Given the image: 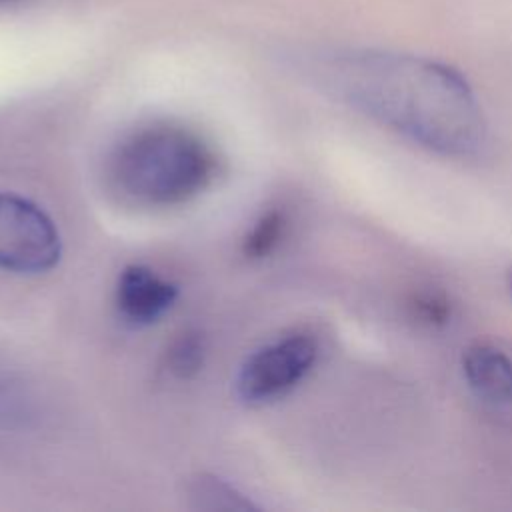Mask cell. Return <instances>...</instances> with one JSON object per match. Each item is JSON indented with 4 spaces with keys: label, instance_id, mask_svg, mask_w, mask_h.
I'll return each mask as SVG.
<instances>
[{
    "label": "cell",
    "instance_id": "cell-4",
    "mask_svg": "<svg viewBox=\"0 0 512 512\" xmlns=\"http://www.w3.org/2000/svg\"><path fill=\"white\" fill-rule=\"evenodd\" d=\"M318 344L308 334H290L256 350L238 374V394L248 404L286 396L312 370Z\"/></svg>",
    "mask_w": 512,
    "mask_h": 512
},
{
    "label": "cell",
    "instance_id": "cell-11",
    "mask_svg": "<svg viewBox=\"0 0 512 512\" xmlns=\"http://www.w3.org/2000/svg\"><path fill=\"white\" fill-rule=\"evenodd\" d=\"M0 2H12V0H0Z\"/></svg>",
    "mask_w": 512,
    "mask_h": 512
},
{
    "label": "cell",
    "instance_id": "cell-5",
    "mask_svg": "<svg viewBox=\"0 0 512 512\" xmlns=\"http://www.w3.org/2000/svg\"><path fill=\"white\" fill-rule=\"evenodd\" d=\"M178 288L146 266L122 270L116 286V304L124 320L134 326L156 322L176 300Z\"/></svg>",
    "mask_w": 512,
    "mask_h": 512
},
{
    "label": "cell",
    "instance_id": "cell-3",
    "mask_svg": "<svg viewBox=\"0 0 512 512\" xmlns=\"http://www.w3.org/2000/svg\"><path fill=\"white\" fill-rule=\"evenodd\" d=\"M60 258V236L50 216L34 202L0 194V268L44 272Z\"/></svg>",
    "mask_w": 512,
    "mask_h": 512
},
{
    "label": "cell",
    "instance_id": "cell-8",
    "mask_svg": "<svg viewBox=\"0 0 512 512\" xmlns=\"http://www.w3.org/2000/svg\"><path fill=\"white\" fill-rule=\"evenodd\" d=\"M286 228V220L284 214L278 210H272L268 214H264L256 226L252 228V232L248 234L246 242H244V252L250 258H262L268 252H272L276 248V244L280 242L282 234Z\"/></svg>",
    "mask_w": 512,
    "mask_h": 512
},
{
    "label": "cell",
    "instance_id": "cell-7",
    "mask_svg": "<svg viewBox=\"0 0 512 512\" xmlns=\"http://www.w3.org/2000/svg\"><path fill=\"white\" fill-rule=\"evenodd\" d=\"M408 306L412 318L426 328H444L454 314L450 298L436 290H420L412 294Z\"/></svg>",
    "mask_w": 512,
    "mask_h": 512
},
{
    "label": "cell",
    "instance_id": "cell-6",
    "mask_svg": "<svg viewBox=\"0 0 512 512\" xmlns=\"http://www.w3.org/2000/svg\"><path fill=\"white\" fill-rule=\"evenodd\" d=\"M462 376L470 392L490 404H512V358L490 342H476L462 354Z\"/></svg>",
    "mask_w": 512,
    "mask_h": 512
},
{
    "label": "cell",
    "instance_id": "cell-1",
    "mask_svg": "<svg viewBox=\"0 0 512 512\" xmlns=\"http://www.w3.org/2000/svg\"><path fill=\"white\" fill-rule=\"evenodd\" d=\"M320 78L336 98L446 158H476L488 144V124L476 92L450 64L380 48L334 52Z\"/></svg>",
    "mask_w": 512,
    "mask_h": 512
},
{
    "label": "cell",
    "instance_id": "cell-9",
    "mask_svg": "<svg viewBox=\"0 0 512 512\" xmlns=\"http://www.w3.org/2000/svg\"><path fill=\"white\" fill-rule=\"evenodd\" d=\"M202 340L198 334H182L168 350V366L180 378H188L202 366Z\"/></svg>",
    "mask_w": 512,
    "mask_h": 512
},
{
    "label": "cell",
    "instance_id": "cell-2",
    "mask_svg": "<svg viewBox=\"0 0 512 512\" xmlns=\"http://www.w3.org/2000/svg\"><path fill=\"white\" fill-rule=\"evenodd\" d=\"M214 172L208 146L176 126H152L118 148L112 178L120 192L142 206H174L206 188Z\"/></svg>",
    "mask_w": 512,
    "mask_h": 512
},
{
    "label": "cell",
    "instance_id": "cell-10",
    "mask_svg": "<svg viewBox=\"0 0 512 512\" xmlns=\"http://www.w3.org/2000/svg\"><path fill=\"white\" fill-rule=\"evenodd\" d=\"M508 288H510V292H512V268L508 270Z\"/></svg>",
    "mask_w": 512,
    "mask_h": 512
}]
</instances>
